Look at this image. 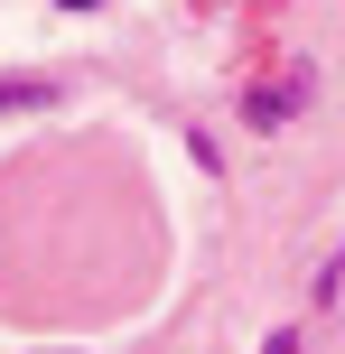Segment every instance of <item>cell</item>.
Masks as SVG:
<instances>
[{
	"label": "cell",
	"instance_id": "obj_1",
	"mask_svg": "<svg viewBox=\"0 0 345 354\" xmlns=\"http://www.w3.org/2000/svg\"><path fill=\"white\" fill-rule=\"evenodd\" d=\"M299 93H308V75H271V84H252V103H243V112L271 131V122H290V112H299Z\"/></svg>",
	"mask_w": 345,
	"mask_h": 354
},
{
	"label": "cell",
	"instance_id": "obj_2",
	"mask_svg": "<svg viewBox=\"0 0 345 354\" xmlns=\"http://www.w3.org/2000/svg\"><path fill=\"white\" fill-rule=\"evenodd\" d=\"M261 354H308V345H299V336H290V326H280V336H271V345H261Z\"/></svg>",
	"mask_w": 345,
	"mask_h": 354
},
{
	"label": "cell",
	"instance_id": "obj_3",
	"mask_svg": "<svg viewBox=\"0 0 345 354\" xmlns=\"http://www.w3.org/2000/svg\"><path fill=\"white\" fill-rule=\"evenodd\" d=\"M56 10H93V0H56Z\"/></svg>",
	"mask_w": 345,
	"mask_h": 354
}]
</instances>
